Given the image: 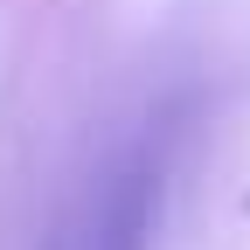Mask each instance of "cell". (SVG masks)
Returning a JSON list of instances; mask_svg holds the SVG:
<instances>
[{
    "label": "cell",
    "instance_id": "1",
    "mask_svg": "<svg viewBox=\"0 0 250 250\" xmlns=\"http://www.w3.org/2000/svg\"><path fill=\"white\" fill-rule=\"evenodd\" d=\"M139 229H146L139 188H118V195H104V208L70 236V250H139Z\"/></svg>",
    "mask_w": 250,
    "mask_h": 250
}]
</instances>
